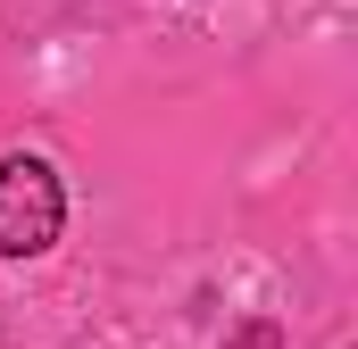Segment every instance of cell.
Here are the masks:
<instances>
[{
	"label": "cell",
	"instance_id": "cell-1",
	"mask_svg": "<svg viewBox=\"0 0 358 349\" xmlns=\"http://www.w3.org/2000/svg\"><path fill=\"white\" fill-rule=\"evenodd\" d=\"M67 225V191L42 158H0V258H34L50 250Z\"/></svg>",
	"mask_w": 358,
	"mask_h": 349
}]
</instances>
